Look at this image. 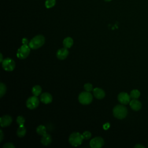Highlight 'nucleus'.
I'll return each instance as SVG.
<instances>
[{
	"mask_svg": "<svg viewBox=\"0 0 148 148\" xmlns=\"http://www.w3.org/2000/svg\"><path fill=\"white\" fill-rule=\"evenodd\" d=\"M0 132H1V134H0V142H1L3 139V132H2V130H0Z\"/></svg>",
	"mask_w": 148,
	"mask_h": 148,
	"instance_id": "nucleus-29",
	"label": "nucleus"
},
{
	"mask_svg": "<svg viewBox=\"0 0 148 148\" xmlns=\"http://www.w3.org/2000/svg\"><path fill=\"white\" fill-rule=\"evenodd\" d=\"M83 138L84 139H88L91 138V134L90 132L89 131H84L83 133Z\"/></svg>",
	"mask_w": 148,
	"mask_h": 148,
	"instance_id": "nucleus-25",
	"label": "nucleus"
},
{
	"mask_svg": "<svg viewBox=\"0 0 148 148\" xmlns=\"http://www.w3.org/2000/svg\"><path fill=\"white\" fill-rule=\"evenodd\" d=\"M104 1H106V2H109V1H110L111 0H104Z\"/></svg>",
	"mask_w": 148,
	"mask_h": 148,
	"instance_id": "nucleus-32",
	"label": "nucleus"
},
{
	"mask_svg": "<svg viewBox=\"0 0 148 148\" xmlns=\"http://www.w3.org/2000/svg\"><path fill=\"white\" fill-rule=\"evenodd\" d=\"M30 47L28 45H23L17 51V57L20 59H25L29 54Z\"/></svg>",
	"mask_w": 148,
	"mask_h": 148,
	"instance_id": "nucleus-5",
	"label": "nucleus"
},
{
	"mask_svg": "<svg viewBox=\"0 0 148 148\" xmlns=\"http://www.w3.org/2000/svg\"><path fill=\"white\" fill-rule=\"evenodd\" d=\"M25 134H26V128H25V127L24 125L19 126L17 131V135L20 138H22L25 136Z\"/></svg>",
	"mask_w": 148,
	"mask_h": 148,
	"instance_id": "nucleus-17",
	"label": "nucleus"
},
{
	"mask_svg": "<svg viewBox=\"0 0 148 148\" xmlns=\"http://www.w3.org/2000/svg\"><path fill=\"white\" fill-rule=\"evenodd\" d=\"M83 139L84 138L82 134L79 132H75L70 135L69 137V142L72 146L77 147L82 144Z\"/></svg>",
	"mask_w": 148,
	"mask_h": 148,
	"instance_id": "nucleus-3",
	"label": "nucleus"
},
{
	"mask_svg": "<svg viewBox=\"0 0 148 148\" xmlns=\"http://www.w3.org/2000/svg\"><path fill=\"white\" fill-rule=\"evenodd\" d=\"M134 147H136V148H144L145 147L143 146H142V145H140V144H137V145H136L135 146H134Z\"/></svg>",
	"mask_w": 148,
	"mask_h": 148,
	"instance_id": "nucleus-30",
	"label": "nucleus"
},
{
	"mask_svg": "<svg viewBox=\"0 0 148 148\" xmlns=\"http://www.w3.org/2000/svg\"><path fill=\"white\" fill-rule=\"evenodd\" d=\"M0 57H1V59H0V62H2V61H3V56H2V53H1V54H0Z\"/></svg>",
	"mask_w": 148,
	"mask_h": 148,
	"instance_id": "nucleus-31",
	"label": "nucleus"
},
{
	"mask_svg": "<svg viewBox=\"0 0 148 148\" xmlns=\"http://www.w3.org/2000/svg\"><path fill=\"white\" fill-rule=\"evenodd\" d=\"M22 43L23 45H28V40L27 38H23L22 39Z\"/></svg>",
	"mask_w": 148,
	"mask_h": 148,
	"instance_id": "nucleus-28",
	"label": "nucleus"
},
{
	"mask_svg": "<svg viewBox=\"0 0 148 148\" xmlns=\"http://www.w3.org/2000/svg\"><path fill=\"white\" fill-rule=\"evenodd\" d=\"M56 4V0H46L45 2V6L46 8H51Z\"/></svg>",
	"mask_w": 148,
	"mask_h": 148,
	"instance_id": "nucleus-21",
	"label": "nucleus"
},
{
	"mask_svg": "<svg viewBox=\"0 0 148 148\" xmlns=\"http://www.w3.org/2000/svg\"><path fill=\"white\" fill-rule=\"evenodd\" d=\"M2 66L5 71H12L15 68V62L10 58H6L2 61Z\"/></svg>",
	"mask_w": 148,
	"mask_h": 148,
	"instance_id": "nucleus-6",
	"label": "nucleus"
},
{
	"mask_svg": "<svg viewBox=\"0 0 148 148\" xmlns=\"http://www.w3.org/2000/svg\"><path fill=\"white\" fill-rule=\"evenodd\" d=\"M73 44V40L71 37H66L63 40V45L64 47L68 49L71 48Z\"/></svg>",
	"mask_w": 148,
	"mask_h": 148,
	"instance_id": "nucleus-16",
	"label": "nucleus"
},
{
	"mask_svg": "<svg viewBox=\"0 0 148 148\" xmlns=\"http://www.w3.org/2000/svg\"><path fill=\"white\" fill-rule=\"evenodd\" d=\"M130 95L125 92H120L117 96L118 101L123 105H127L130 103Z\"/></svg>",
	"mask_w": 148,
	"mask_h": 148,
	"instance_id": "nucleus-9",
	"label": "nucleus"
},
{
	"mask_svg": "<svg viewBox=\"0 0 148 148\" xmlns=\"http://www.w3.org/2000/svg\"><path fill=\"white\" fill-rule=\"evenodd\" d=\"M140 91L138 90L135 89L131 91L130 95L131 98H132V99H138L140 97Z\"/></svg>",
	"mask_w": 148,
	"mask_h": 148,
	"instance_id": "nucleus-20",
	"label": "nucleus"
},
{
	"mask_svg": "<svg viewBox=\"0 0 148 148\" xmlns=\"http://www.w3.org/2000/svg\"><path fill=\"white\" fill-rule=\"evenodd\" d=\"M93 87H92V85L91 84V83H86L84 85V88L85 89V90L86 91H88V92H90L91 91L93 90Z\"/></svg>",
	"mask_w": 148,
	"mask_h": 148,
	"instance_id": "nucleus-24",
	"label": "nucleus"
},
{
	"mask_svg": "<svg viewBox=\"0 0 148 148\" xmlns=\"http://www.w3.org/2000/svg\"><path fill=\"white\" fill-rule=\"evenodd\" d=\"M36 132L39 135H43L46 133V128L45 126L43 125H39L37 128H36Z\"/></svg>",
	"mask_w": 148,
	"mask_h": 148,
	"instance_id": "nucleus-19",
	"label": "nucleus"
},
{
	"mask_svg": "<svg viewBox=\"0 0 148 148\" xmlns=\"http://www.w3.org/2000/svg\"><path fill=\"white\" fill-rule=\"evenodd\" d=\"M45 42V37L42 35H38L34 37L29 42L28 46L32 49H37L43 45Z\"/></svg>",
	"mask_w": 148,
	"mask_h": 148,
	"instance_id": "nucleus-1",
	"label": "nucleus"
},
{
	"mask_svg": "<svg viewBox=\"0 0 148 148\" xmlns=\"http://www.w3.org/2000/svg\"><path fill=\"white\" fill-rule=\"evenodd\" d=\"M79 101L83 105H88L92 101V94L88 91L82 92L78 97Z\"/></svg>",
	"mask_w": 148,
	"mask_h": 148,
	"instance_id": "nucleus-4",
	"label": "nucleus"
},
{
	"mask_svg": "<svg viewBox=\"0 0 148 148\" xmlns=\"http://www.w3.org/2000/svg\"><path fill=\"white\" fill-rule=\"evenodd\" d=\"M39 104V99L36 96L30 97L26 102V106L29 109H34L36 108Z\"/></svg>",
	"mask_w": 148,
	"mask_h": 148,
	"instance_id": "nucleus-7",
	"label": "nucleus"
},
{
	"mask_svg": "<svg viewBox=\"0 0 148 148\" xmlns=\"http://www.w3.org/2000/svg\"><path fill=\"white\" fill-rule=\"evenodd\" d=\"M130 105L131 108L135 111H138L142 108L140 102L137 100V99H133L132 101H131L130 102Z\"/></svg>",
	"mask_w": 148,
	"mask_h": 148,
	"instance_id": "nucleus-13",
	"label": "nucleus"
},
{
	"mask_svg": "<svg viewBox=\"0 0 148 148\" xmlns=\"http://www.w3.org/2000/svg\"><path fill=\"white\" fill-rule=\"evenodd\" d=\"M3 148H14L15 146L12 143H6L3 146Z\"/></svg>",
	"mask_w": 148,
	"mask_h": 148,
	"instance_id": "nucleus-26",
	"label": "nucleus"
},
{
	"mask_svg": "<svg viewBox=\"0 0 148 148\" xmlns=\"http://www.w3.org/2000/svg\"><path fill=\"white\" fill-rule=\"evenodd\" d=\"M6 87L5 84L3 83H1L0 84V97L2 98L3 95L6 93Z\"/></svg>",
	"mask_w": 148,
	"mask_h": 148,
	"instance_id": "nucleus-22",
	"label": "nucleus"
},
{
	"mask_svg": "<svg viewBox=\"0 0 148 148\" xmlns=\"http://www.w3.org/2000/svg\"><path fill=\"white\" fill-rule=\"evenodd\" d=\"M104 145V140L102 138L97 136L92 138L90 142V146L92 148H100Z\"/></svg>",
	"mask_w": 148,
	"mask_h": 148,
	"instance_id": "nucleus-8",
	"label": "nucleus"
},
{
	"mask_svg": "<svg viewBox=\"0 0 148 148\" xmlns=\"http://www.w3.org/2000/svg\"><path fill=\"white\" fill-rule=\"evenodd\" d=\"M68 54H69V51L68 49L65 47L58 50L56 53L57 57L60 60H63L65 59L68 56Z\"/></svg>",
	"mask_w": 148,
	"mask_h": 148,
	"instance_id": "nucleus-11",
	"label": "nucleus"
},
{
	"mask_svg": "<svg viewBox=\"0 0 148 148\" xmlns=\"http://www.w3.org/2000/svg\"><path fill=\"white\" fill-rule=\"evenodd\" d=\"M40 142L44 146H47L50 145L51 142V137L49 134L46 133L45 134L42 135Z\"/></svg>",
	"mask_w": 148,
	"mask_h": 148,
	"instance_id": "nucleus-15",
	"label": "nucleus"
},
{
	"mask_svg": "<svg viewBox=\"0 0 148 148\" xmlns=\"http://www.w3.org/2000/svg\"><path fill=\"white\" fill-rule=\"evenodd\" d=\"M32 92L34 95L38 97L42 93V88L39 85H36L34 86L32 88Z\"/></svg>",
	"mask_w": 148,
	"mask_h": 148,
	"instance_id": "nucleus-18",
	"label": "nucleus"
},
{
	"mask_svg": "<svg viewBox=\"0 0 148 148\" xmlns=\"http://www.w3.org/2000/svg\"><path fill=\"white\" fill-rule=\"evenodd\" d=\"M93 94L96 98L99 99L103 98L105 96V91L102 89L98 87H96L93 89Z\"/></svg>",
	"mask_w": 148,
	"mask_h": 148,
	"instance_id": "nucleus-14",
	"label": "nucleus"
},
{
	"mask_svg": "<svg viewBox=\"0 0 148 148\" xmlns=\"http://www.w3.org/2000/svg\"><path fill=\"white\" fill-rule=\"evenodd\" d=\"M12 122V117L9 115H5L0 118V124L2 127H8Z\"/></svg>",
	"mask_w": 148,
	"mask_h": 148,
	"instance_id": "nucleus-10",
	"label": "nucleus"
},
{
	"mask_svg": "<svg viewBox=\"0 0 148 148\" xmlns=\"http://www.w3.org/2000/svg\"><path fill=\"white\" fill-rule=\"evenodd\" d=\"M113 116L118 119H123L127 114V109L121 105L115 106L113 109Z\"/></svg>",
	"mask_w": 148,
	"mask_h": 148,
	"instance_id": "nucleus-2",
	"label": "nucleus"
},
{
	"mask_svg": "<svg viewBox=\"0 0 148 148\" xmlns=\"http://www.w3.org/2000/svg\"><path fill=\"white\" fill-rule=\"evenodd\" d=\"M110 127V124L109 123H105L103 125V128L105 130H107Z\"/></svg>",
	"mask_w": 148,
	"mask_h": 148,
	"instance_id": "nucleus-27",
	"label": "nucleus"
},
{
	"mask_svg": "<svg viewBox=\"0 0 148 148\" xmlns=\"http://www.w3.org/2000/svg\"><path fill=\"white\" fill-rule=\"evenodd\" d=\"M16 121L17 123L19 125V126L24 125V124L25 123V119L22 116H19L17 117Z\"/></svg>",
	"mask_w": 148,
	"mask_h": 148,
	"instance_id": "nucleus-23",
	"label": "nucleus"
},
{
	"mask_svg": "<svg viewBox=\"0 0 148 148\" xmlns=\"http://www.w3.org/2000/svg\"><path fill=\"white\" fill-rule=\"evenodd\" d=\"M40 100L45 104H48L52 101V96L49 92H43L40 95Z\"/></svg>",
	"mask_w": 148,
	"mask_h": 148,
	"instance_id": "nucleus-12",
	"label": "nucleus"
}]
</instances>
